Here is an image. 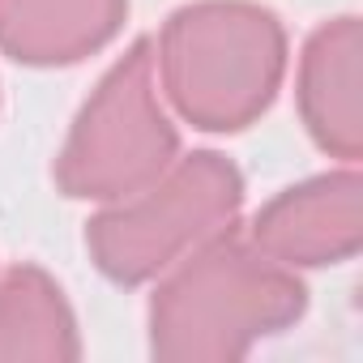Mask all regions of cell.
<instances>
[{
    "label": "cell",
    "instance_id": "6da1fadb",
    "mask_svg": "<svg viewBox=\"0 0 363 363\" xmlns=\"http://www.w3.org/2000/svg\"><path fill=\"white\" fill-rule=\"evenodd\" d=\"M303 312V286L257 244L218 231L154 295V354L235 359Z\"/></svg>",
    "mask_w": 363,
    "mask_h": 363
},
{
    "label": "cell",
    "instance_id": "7a4b0ae2",
    "mask_svg": "<svg viewBox=\"0 0 363 363\" xmlns=\"http://www.w3.org/2000/svg\"><path fill=\"white\" fill-rule=\"evenodd\" d=\"M282 56V26L269 9L206 0L167 22L154 77L197 128H244L269 107Z\"/></svg>",
    "mask_w": 363,
    "mask_h": 363
},
{
    "label": "cell",
    "instance_id": "3957f363",
    "mask_svg": "<svg viewBox=\"0 0 363 363\" xmlns=\"http://www.w3.org/2000/svg\"><path fill=\"white\" fill-rule=\"evenodd\" d=\"M240 197V175L223 154H193L99 214L86 231V244L111 278L141 282L167 269L184 248L227 231L235 223Z\"/></svg>",
    "mask_w": 363,
    "mask_h": 363
},
{
    "label": "cell",
    "instance_id": "277c9868",
    "mask_svg": "<svg viewBox=\"0 0 363 363\" xmlns=\"http://www.w3.org/2000/svg\"><path fill=\"white\" fill-rule=\"evenodd\" d=\"M175 158V128L167 124L154 90V52L133 43L128 56L103 77L77 128L60 154L56 179L69 197L120 201L150 179H158Z\"/></svg>",
    "mask_w": 363,
    "mask_h": 363
},
{
    "label": "cell",
    "instance_id": "5b68a950",
    "mask_svg": "<svg viewBox=\"0 0 363 363\" xmlns=\"http://www.w3.org/2000/svg\"><path fill=\"white\" fill-rule=\"evenodd\" d=\"M252 244L282 265H325L359 248V175H320L257 214Z\"/></svg>",
    "mask_w": 363,
    "mask_h": 363
},
{
    "label": "cell",
    "instance_id": "8992f818",
    "mask_svg": "<svg viewBox=\"0 0 363 363\" xmlns=\"http://www.w3.org/2000/svg\"><path fill=\"white\" fill-rule=\"evenodd\" d=\"M299 103L312 137L337 158H359V22L337 18L312 35L299 65Z\"/></svg>",
    "mask_w": 363,
    "mask_h": 363
},
{
    "label": "cell",
    "instance_id": "52a82bcc",
    "mask_svg": "<svg viewBox=\"0 0 363 363\" xmlns=\"http://www.w3.org/2000/svg\"><path fill=\"white\" fill-rule=\"evenodd\" d=\"M128 0H0V48L26 65H69L103 48Z\"/></svg>",
    "mask_w": 363,
    "mask_h": 363
},
{
    "label": "cell",
    "instance_id": "ba28073f",
    "mask_svg": "<svg viewBox=\"0 0 363 363\" xmlns=\"http://www.w3.org/2000/svg\"><path fill=\"white\" fill-rule=\"evenodd\" d=\"M77 354L73 316L39 269H13L0 282V359H69Z\"/></svg>",
    "mask_w": 363,
    "mask_h": 363
}]
</instances>
